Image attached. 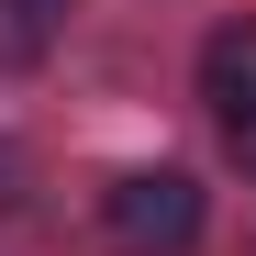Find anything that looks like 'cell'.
I'll return each instance as SVG.
<instances>
[{
	"label": "cell",
	"instance_id": "1",
	"mask_svg": "<svg viewBox=\"0 0 256 256\" xmlns=\"http://www.w3.org/2000/svg\"><path fill=\"white\" fill-rule=\"evenodd\" d=\"M100 234L122 256H190L200 245V178L190 167H122L100 190Z\"/></svg>",
	"mask_w": 256,
	"mask_h": 256
},
{
	"label": "cell",
	"instance_id": "2",
	"mask_svg": "<svg viewBox=\"0 0 256 256\" xmlns=\"http://www.w3.org/2000/svg\"><path fill=\"white\" fill-rule=\"evenodd\" d=\"M200 100H212L223 134L256 145V22H223V34L200 45Z\"/></svg>",
	"mask_w": 256,
	"mask_h": 256
},
{
	"label": "cell",
	"instance_id": "3",
	"mask_svg": "<svg viewBox=\"0 0 256 256\" xmlns=\"http://www.w3.org/2000/svg\"><path fill=\"white\" fill-rule=\"evenodd\" d=\"M56 22H67V0H0V67H34L56 45Z\"/></svg>",
	"mask_w": 256,
	"mask_h": 256
},
{
	"label": "cell",
	"instance_id": "4",
	"mask_svg": "<svg viewBox=\"0 0 256 256\" xmlns=\"http://www.w3.org/2000/svg\"><path fill=\"white\" fill-rule=\"evenodd\" d=\"M12 178H22V156H12V145H0V200H22V190H12Z\"/></svg>",
	"mask_w": 256,
	"mask_h": 256
}]
</instances>
